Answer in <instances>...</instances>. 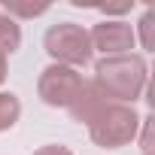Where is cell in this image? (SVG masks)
<instances>
[{
  "instance_id": "cell-1",
  "label": "cell",
  "mask_w": 155,
  "mask_h": 155,
  "mask_svg": "<svg viewBox=\"0 0 155 155\" xmlns=\"http://www.w3.org/2000/svg\"><path fill=\"white\" fill-rule=\"evenodd\" d=\"M149 79V67L140 55H113V58H101L94 64V82L101 85V91L107 94L110 104H134L137 97H143Z\"/></svg>"
},
{
  "instance_id": "cell-2",
  "label": "cell",
  "mask_w": 155,
  "mask_h": 155,
  "mask_svg": "<svg viewBox=\"0 0 155 155\" xmlns=\"http://www.w3.org/2000/svg\"><path fill=\"white\" fill-rule=\"evenodd\" d=\"M137 128H140V116L128 104H107L88 122V134L101 149H122V146L134 143Z\"/></svg>"
},
{
  "instance_id": "cell-3",
  "label": "cell",
  "mask_w": 155,
  "mask_h": 155,
  "mask_svg": "<svg viewBox=\"0 0 155 155\" xmlns=\"http://www.w3.org/2000/svg\"><path fill=\"white\" fill-rule=\"evenodd\" d=\"M43 46H46V55L52 58V64H61V67H85L91 61V40H88V31L82 25H73V21H61V25H52L43 37Z\"/></svg>"
},
{
  "instance_id": "cell-4",
  "label": "cell",
  "mask_w": 155,
  "mask_h": 155,
  "mask_svg": "<svg viewBox=\"0 0 155 155\" xmlns=\"http://www.w3.org/2000/svg\"><path fill=\"white\" fill-rule=\"evenodd\" d=\"M82 85V73L73 70V67H61V64H49L40 79H37V94L43 104L49 107H70V101L76 97V91H79Z\"/></svg>"
},
{
  "instance_id": "cell-5",
  "label": "cell",
  "mask_w": 155,
  "mask_h": 155,
  "mask_svg": "<svg viewBox=\"0 0 155 155\" xmlns=\"http://www.w3.org/2000/svg\"><path fill=\"white\" fill-rule=\"evenodd\" d=\"M88 40H91V52L97 49V52H104V58H113V55H128V49H134V43H137V34L128 21L107 18L91 28Z\"/></svg>"
},
{
  "instance_id": "cell-6",
  "label": "cell",
  "mask_w": 155,
  "mask_h": 155,
  "mask_svg": "<svg viewBox=\"0 0 155 155\" xmlns=\"http://www.w3.org/2000/svg\"><path fill=\"white\" fill-rule=\"evenodd\" d=\"M110 101H107V94L101 91V85L94 82V79H82V85H79V91H76V97L70 101V116L76 119V122H82V125H88L104 107H107Z\"/></svg>"
},
{
  "instance_id": "cell-7",
  "label": "cell",
  "mask_w": 155,
  "mask_h": 155,
  "mask_svg": "<svg viewBox=\"0 0 155 155\" xmlns=\"http://www.w3.org/2000/svg\"><path fill=\"white\" fill-rule=\"evenodd\" d=\"M21 46V28L15 18L0 15V55H12Z\"/></svg>"
},
{
  "instance_id": "cell-8",
  "label": "cell",
  "mask_w": 155,
  "mask_h": 155,
  "mask_svg": "<svg viewBox=\"0 0 155 155\" xmlns=\"http://www.w3.org/2000/svg\"><path fill=\"white\" fill-rule=\"evenodd\" d=\"M21 116V104L12 91H0V131H9Z\"/></svg>"
},
{
  "instance_id": "cell-9",
  "label": "cell",
  "mask_w": 155,
  "mask_h": 155,
  "mask_svg": "<svg viewBox=\"0 0 155 155\" xmlns=\"http://www.w3.org/2000/svg\"><path fill=\"white\" fill-rule=\"evenodd\" d=\"M49 6L46 3H40V6H31V3H9L6 0V15L12 18V15H21V18H34V15H43Z\"/></svg>"
},
{
  "instance_id": "cell-10",
  "label": "cell",
  "mask_w": 155,
  "mask_h": 155,
  "mask_svg": "<svg viewBox=\"0 0 155 155\" xmlns=\"http://www.w3.org/2000/svg\"><path fill=\"white\" fill-rule=\"evenodd\" d=\"M152 21H155V12H152V9H146V12H143V18H140V43H143V49H146V52H152V49H155V43H152Z\"/></svg>"
},
{
  "instance_id": "cell-11",
  "label": "cell",
  "mask_w": 155,
  "mask_h": 155,
  "mask_svg": "<svg viewBox=\"0 0 155 155\" xmlns=\"http://www.w3.org/2000/svg\"><path fill=\"white\" fill-rule=\"evenodd\" d=\"M34 155H73L67 146H58V143H52V146H40Z\"/></svg>"
},
{
  "instance_id": "cell-12",
  "label": "cell",
  "mask_w": 155,
  "mask_h": 155,
  "mask_svg": "<svg viewBox=\"0 0 155 155\" xmlns=\"http://www.w3.org/2000/svg\"><path fill=\"white\" fill-rule=\"evenodd\" d=\"M6 79V55H0V82Z\"/></svg>"
}]
</instances>
